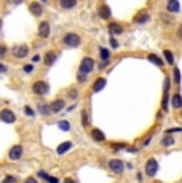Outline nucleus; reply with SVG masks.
I'll return each instance as SVG.
<instances>
[{
	"label": "nucleus",
	"mask_w": 182,
	"mask_h": 183,
	"mask_svg": "<svg viewBox=\"0 0 182 183\" xmlns=\"http://www.w3.org/2000/svg\"><path fill=\"white\" fill-rule=\"evenodd\" d=\"M32 91L38 96H45L48 91H50V84L46 81H35L32 84Z\"/></svg>",
	"instance_id": "nucleus-3"
},
{
	"label": "nucleus",
	"mask_w": 182,
	"mask_h": 183,
	"mask_svg": "<svg viewBox=\"0 0 182 183\" xmlns=\"http://www.w3.org/2000/svg\"><path fill=\"white\" fill-rule=\"evenodd\" d=\"M168 100H169V96H168V93H165V97H163V104H162V107H163V110H165V111L168 110Z\"/></svg>",
	"instance_id": "nucleus-30"
},
{
	"label": "nucleus",
	"mask_w": 182,
	"mask_h": 183,
	"mask_svg": "<svg viewBox=\"0 0 182 183\" xmlns=\"http://www.w3.org/2000/svg\"><path fill=\"white\" fill-rule=\"evenodd\" d=\"M62 183H77V181H75L74 178H66V180L62 181Z\"/></svg>",
	"instance_id": "nucleus-42"
},
{
	"label": "nucleus",
	"mask_w": 182,
	"mask_h": 183,
	"mask_svg": "<svg viewBox=\"0 0 182 183\" xmlns=\"http://www.w3.org/2000/svg\"><path fill=\"white\" fill-rule=\"evenodd\" d=\"M171 105H173V108H180L182 107V96L180 94H174L171 97Z\"/></svg>",
	"instance_id": "nucleus-16"
},
{
	"label": "nucleus",
	"mask_w": 182,
	"mask_h": 183,
	"mask_svg": "<svg viewBox=\"0 0 182 183\" xmlns=\"http://www.w3.org/2000/svg\"><path fill=\"white\" fill-rule=\"evenodd\" d=\"M38 110H40L42 115H50L51 107H50V104H40V105H38Z\"/></svg>",
	"instance_id": "nucleus-23"
},
{
	"label": "nucleus",
	"mask_w": 182,
	"mask_h": 183,
	"mask_svg": "<svg viewBox=\"0 0 182 183\" xmlns=\"http://www.w3.org/2000/svg\"><path fill=\"white\" fill-rule=\"evenodd\" d=\"M174 81H176L177 84L180 83V70L179 69H174Z\"/></svg>",
	"instance_id": "nucleus-29"
},
{
	"label": "nucleus",
	"mask_w": 182,
	"mask_h": 183,
	"mask_svg": "<svg viewBox=\"0 0 182 183\" xmlns=\"http://www.w3.org/2000/svg\"><path fill=\"white\" fill-rule=\"evenodd\" d=\"M5 54H6V46L5 45H0V59H2Z\"/></svg>",
	"instance_id": "nucleus-33"
},
{
	"label": "nucleus",
	"mask_w": 182,
	"mask_h": 183,
	"mask_svg": "<svg viewBox=\"0 0 182 183\" xmlns=\"http://www.w3.org/2000/svg\"><path fill=\"white\" fill-rule=\"evenodd\" d=\"M16 180H15V177H6L5 180H3V183H15Z\"/></svg>",
	"instance_id": "nucleus-38"
},
{
	"label": "nucleus",
	"mask_w": 182,
	"mask_h": 183,
	"mask_svg": "<svg viewBox=\"0 0 182 183\" xmlns=\"http://www.w3.org/2000/svg\"><path fill=\"white\" fill-rule=\"evenodd\" d=\"M46 181H48V183H59V180L56 178V177H50V178H48Z\"/></svg>",
	"instance_id": "nucleus-41"
},
{
	"label": "nucleus",
	"mask_w": 182,
	"mask_h": 183,
	"mask_svg": "<svg viewBox=\"0 0 182 183\" xmlns=\"http://www.w3.org/2000/svg\"><path fill=\"white\" fill-rule=\"evenodd\" d=\"M173 132H182V128H176V129H168L166 134H173Z\"/></svg>",
	"instance_id": "nucleus-37"
},
{
	"label": "nucleus",
	"mask_w": 182,
	"mask_h": 183,
	"mask_svg": "<svg viewBox=\"0 0 182 183\" xmlns=\"http://www.w3.org/2000/svg\"><path fill=\"white\" fill-rule=\"evenodd\" d=\"M177 33H179V38L182 40V26L179 27V30H177Z\"/></svg>",
	"instance_id": "nucleus-44"
},
{
	"label": "nucleus",
	"mask_w": 182,
	"mask_h": 183,
	"mask_svg": "<svg viewBox=\"0 0 182 183\" xmlns=\"http://www.w3.org/2000/svg\"><path fill=\"white\" fill-rule=\"evenodd\" d=\"M166 8H168V11H169V13H177L180 10V3L177 2V0H168Z\"/></svg>",
	"instance_id": "nucleus-12"
},
{
	"label": "nucleus",
	"mask_w": 182,
	"mask_h": 183,
	"mask_svg": "<svg viewBox=\"0 0 182 183\" xmlns=\"http://www.w3.org/2000/svg\"><path fill=\"white\" fill-rule=\"evenodd\" d=\"M69 96H71V99H77V97H78V91H77V89H71V91H69Z\"/></svg>",
	"instance_id": "nucleus-31"
},
{
	"label": "nucleus",
	"mask_w": 182,
	"mask_h": 183,
	"mask_svg": "<svg viewBox=\"0 0 182 183\" xmlns=\"http://www.w3.org/2000/svg\"><path fill=\"white\" fill-rule=\"evenodd\" d=\"M110 15H112V13H110V8H109L107 5L99 6V16H101L102 19H109V18H110Z\"/></svg>",
	"instance_id": "nucleus-20"
},
{
	"label": "nucleus",
	"mask_w": 182,
	"mask_h": 183,
	"mask_svg": "<svg viewBox=\"0 0 182 183\" xmlns=\"http://www.w3.org/2000/svg\"><path fill=\"white\" fill-rule=\"evenodd\" d=\"M59 3H61V6L64 10H72L74 6L77 5V0H61Z\"/></svg>",
	"instance_id": "nucleus-21"
},
{
	"label": "nucleus",
	"mask_w": 182,
	"mask_h": 183,
	"mask_svg": "<svg viewBox=\"0 0 182 183\" xmlns=\"http://www.w3.org/2000/svg\"><path fill=\"white\" fill-rule=\"evenodd\" d=\"M149 19H150V16L147 15L145 11H142V13H139V15L134 18V23H136V24H144V23H147Z\"/></svg>",
	"instance_id": "nucleus-19"
},
{
	"label": "nucleus",
	"mask_w": 182,
	"mask_h": 183,
	"mask_svg": "<svg viewBox=\"0 0 182 183\" xmlns=\"http://www.w3.org/2000/svg\"><path fill=\"white\" fill-rule=\"evenodd\" d=\"M162 145H163V146H171V145H174V139H173L171 135H165L163 140H162Z\"/></svg>",
	"instance_id": "nucleus-25"
},
{
	"label": "nucleus",
	"mask_w": 182,
	"mask_h": 183,
	"mask_svg": "<svg viewBox=\"0 0 182 183\" xmlns=\"http://www.w3.org/2000/svg\"><path fill=\"white\" fill-rule=\"evenodd\" d=\"M50 107H51V113H59V111L66 107V104H64V100H62V99H56V100L51 102Z\"/></svg>",
	"instance_id": "nucleus-10"
},
{
	"label": "nucleus",
	"mask_w": 182,
	"mask_h": 183,
	"mask_svg": "<svg viewBox=\"0 0 182 183\" xmlns=\"http://www.w3.org/2000/svg\"><path fill=\"white\" fill-rule=\"evenodd\" d=\"M109 169H110L114 174H117V175L123 174V169H125L123 161H122V159H110V161H109Z\"/></svg>",
	"instance_id": "nucleus-5"
},
{
	"label": "nucleus",
	"mask_w": 182,
	"mask_h": 183,
	"mask_svg": "<svg viewBox=\"0 0 182 183\" xmlns=\"http://www.w3.org/2000/svg\"><path fill=\"white\" fill-rule=\"evenodd\" d=\"M82 124H83V128H86V126L89 124V123H88V113H86V110H82Z\"/></svg>",
	"instance_id": "nucleus-28"
},
{
	"label": "nucleus",
	"mask_w": 182,
	"mask_h": 183,
	"mask_svg": "<svg viewBox=\"0 0 182 183\" xmlns=\"http://www.w3.org/2000/svg\"><path fill=\"white\" fill-rule=\"evenodd\" d=\"M29 54V46L27 45H16L15 48H13V56L15 58H26V56Z\"/></svg>",
	"instance_id": "nucleus-7"
},
{
	"label": "nucleus",
	"mask_w": 182,
	"mask_h": 183,
	"mask_svg": "<svg viewBox=\"0 0 182 183\" xmlns=\"http://www.w3.org/2000/svg\"><path fill=\"white\" fill-rule=\"evenodd\" d=\"M62 43H64L66 46H69V48H77V46L82 43V38H80L77 33L69 32V33L64 35V38H62Z\"/></svg>",
	"instance_id": "nucleus-2"
},
{
	"label": "nucleus",
	"mask_w": 182,
	"mask_h": 183,
	"mask_svg": "<svg viewBox=\"0 0 182 183\" xmlns=\"http://www.w3.org/2000/svg\"><path fill=\"white\" fill-rule=\"evenodd\" d=\"M0 27H2V19H0Z\"/></svg>",
	"instance_id": "nucleus-46"
},
{
	"label": "nucleus",
	"mask_w": 182,
	"mask_h": 183,
	"mask_svg": "<svg viewBox=\"0 0 182 183\" xmlns=\"http://www.w3.org/2000/svg\"><path fill=\"white\" fill-rule=\"evenodd\" d=\"M24 183H38V181H37V178H34V177H27L24 180Z\"/></svg>",
	"instance_id": "nucleus-36"
},
{
	"label": "nucleus",
	"mask_w": 182,
	"mask_h": 183,
	"mask_svg": "<svg viewBox=\"0 0 182 183\" xmlns=\"http://www.w3.org/2000/svg\"><path fill=\"white\" fill-rule=\"evenodd\" d=\"M5 70H6V67H5V65H0V72H5Z\"/></svg>",
	"instance_id": "nucleus-45"
},
{
	"label": "nucleus",
	"mask_w": 182,
	"mask_h": 183,
	"mask_svg": "<svg viewBox=\"0 0 182 183\" xmlns=\"http://www.w3.org/2000/svg\"><path fill=\"white\" fill-rule=\"evenodd\" d=\"M29 10H31V13L34 16H42V13H43V6H42L40 3H37V2H32L29 5Z\"/></svg>",
	"instance_id": "nucleus-11"
},
{
	"label": "nucleus",
	"mask_w": 182,
	"mask_h": 183,
	"mask_svg": "<svg viewBox=\"0 0 182 183\" xmlns=\"http://www.w3.org/2000/svg\"><path fill=\"white\" fill-rule=\"evenodd\" d=\"M104 86H106V78H97L93 84V91L94 93H99L101 89H104Z\"/></svg>",
	"instance_id": "nucleus-18"
},
{
	"label": "nucleus",
	"mask_w": 182,
	"mask_h": 183,
	"mask_svg": "<svg viewBox=\"0 0 182 183\" xmlns=\"http://www.w3.org/2000/svg\"><path fill=\"white\" fill-rule=\"evenodd\" d=\"M38 61H40V56H38V54H35V56L32 58V62H38Z\"/></svg>",
	"instance_id": "nucleus-43"
},
{
	"label": "nucleus",
	"mask_w": 182,
	"mask_h": 183,
	"mask_svg": "<svg viewBox=\"0 0 182 183\" xmlns=\"http://www.w3.org/2000/svg\"><path fill=\"white\" fill-rule=\"evenodd\" d=\"M0 119H2L3 123H6V124H13L16 121V116L10 108H3L2 111H0Z\"/></svg>",
	"instance_id": "nucleus-6"
},
{
	"label": "nucleus",
	"mask_w": 182,
	"mask_h": 183,
	"mask_svg": "<svg viewBox=\"0 0 182 183\" xmlns=\"http://www.w3.org/2000/svg\"><path fill=\"white\" fill-rule=\"evenodd\" d=\"M42 2H46V0H42Z\"/></svg>",
	"instance_id": "nucleus-48"
},
{
	"label": "nucleus",
	"mask_w": 182,
	"mask_h": 183,
	"mask_svg": "<svg viewBox=\"0 0 182 183\" xmlns=\"http://www.w3.org/2000/svg\"><path fill=\"white\" fill-rule=\"evenodd\" d=\"M24 111H26L27 116H34V110H32L31 107H24Z\"/></svg>",
	"instance_id": "nucleus-34"
},
{
	"label": "nucleus",
	"mask_w": 182,
	"mask_h": 183,
	"mask_svg": "<svg viewBox=\"0 0 182 183\" xmlns=\"http://www.w3.org/2000/svg\"><path fill=\"white\" fill-rule=\"evenodd\" d=\"M110 46H112V48H118V41H117L114 37L110 38Z\"/></svg>",
	"instance_id": "nucleus-35"
},
{
	"label": "nucleus",
	"mask_w": 182,
	"mask_h": 183,
	"mask_svg": "<svg viewBox=\"0 0 182 183\" xmlns=\"http://www.w3.org/2000/svg\"><path fill=\"white\" fill-rule=\"evenodd\" d=\"M165 59H166V62L168 64H174V54L171 53V51H165Z\"/></svg>",
	"instance_id": "nucleus-27"
},
{
	"label": "nucleus",
	"mask_w": 182,
	"mask_h": 183,
	"mask_svg": "<svg viewBox=\"0 0 182 183\" xmlns=\"http://www.w3.org/2000/svg\"><path fill=\"white\" fill-rule=\"evenodd\" d=\"M32 70H34V67H32V65H24V72H26V73H31Z\"/></svg>",
	"instance_id": "nucleus-40"
},
{
	"label": "nucleus",
	"mask_w": 182,
	"mask_h": 183,
	"mask_svg": "<svg viewBox=\"0 0 182 183\" xmlns=\"http://www.w3.org/2000/svg\"><path fill=\"white\" fill-rule=\"evenodd\" d=\"M94 69V61L91 58H83L80 62V69H78V75L82 76H88Z\"/></svg>",
	"instance_id": "nucleus-1"
},
{
	"label": "nucleus",
	"mask_w": 182,
	"mask_h": 183,
	"mask_svg": "<svg viewBox=\"0 0 182 183\" xmlns=\"http://www.w3.org/2000/svg\"><path fill=\"white\" fill-rule=\"evenodd\" d=\"M91 137H93L96 142H104V140H106V135H104V132L101 129H93L91 131Z\"/></svg>",
	"instance_id": "nucleus-14"
},
{
	"label": "nucleus",
	"mask_w": 182,
	"mask_h": 183,
	"mask_svg": "<svg viewBox=\"0 0 182 183\" xmlns=\"http://www.w3.org/2000/svg\"><path fill=\"white\" fill-rule=\"evenodd\" d=\"M23 2H24V0H8V3H11V5H19Z\"/></svg>",
	"instance_id": "nucleus-39"
},
{
	"label": "nucleus",
	"mask_w": 182,
	"mask_h": 183,
	"mask_svg": "<svg viewBox=\"0 0 182 183\" xmlns=\"http://www.w3.org/2000/svg\"><path fill=\"white\" fill-rule=\"evenodd\" d=\"M51 33V27H50V23H46V21H42L40 26H38V35L42 38H46L50 37Z\"/></svg>",
	"instance_id": "nucleus-9"
},
{
	"label": "nucleus",
	"mask_w": 182,
	"mask_h": 183,
	"mask_svg": "<svg viewBox=\"0 0 182 183\" xmlns=\"http://www.w3.org/2000/svg\"><path fill=\"white\" fill-rule=\"evenodd\" d=\"M153 183H160V181H153Z\"/></svg>",
	"instance_id": "nucleus-47"
},
{
	"label": "nucleus",
	"mask_w": 182,
	"mask_h": 183,
	"mask_svg": "<svg viewBox=\"0 0 182 183\" xmlns=\"http://www.w3.org/2000/svg\"><path fill=\"white\" fill-rule=\"evenodd\" d=\"M109 32L112 35H120V33H123V27L117 23H110L109 24Z\"/></svg>",
	"instance_id": "nucleus-13"
},
{
	"label": "nucleus",
	"mask_w": 182,
	"mask_h": 183,
	"mask_svg": "<svg viewBox=\"0 0 182 183\" xmlns=\"http://www.w3.org/2000/svg\"><path fill=\"white\" fill-rule=\"evenodd\" d=\"M158 172V163H157V159H147V163H145V174L149 175V177H153Z\"/></svg>",
	"instance_id": "nucleus-4"
},
{
	"label": "nucleus",
	"mask_w": 182,
	"mask_h": 183,
	"mask_svg": "<svg viewBox=\"0 0 182 183\" xmlns=\"http://www.w3.org/2000/svg\"><path fill=\"white\" fill-rule=\"evenodd\" d=\"M56 58H58V56H56V53H54V51H48V53L45 54L43 62H45L46 65H53V64H54V61H56Z\"/></svg>",
	"instance_id": "nucleus-15"
},
{
	"label": "nucleus",
	"mask_w": 182,
	"mask_h": 183,
	"mask_svg": "<svg viewBox=\"0 0 182 183\" xmlns=\"http://www.w3.org/2000/svg\"><path fill=\"white\" fill-rule=\"evenodd\" d=\"M38 177H42L43 180H48V178H50V175H48L45 171H38Z\"/></svg>",
	"instance_id": "nucleus-32"
},
{
	"label": "nucleus",
	"mask_w": 182,
	"mask_h": 183,
	"mask_svg": "<svg viewBox=\"0 0 182 183\" xmlns=\"http://www.w3.org/2000/svg\"><path fill=\"white\" fill-rule=\"evenodd\" d=\"M147 59H149L150 62H153L155 65H158V67H163V61L160 59L158 56H155V54H149V58H147Z\"/></svg>",
	"instance_id": "nucleus-22"
},
{
	"label": "nucleus",
	"mask_w": 182,
	"mask_h": 183,
	"mask_svg": "<svg viewBox=\"0 0 182 183\" xmlns=\"http://www.w3.org/2000/svg\"><path fill=\"white\" fill-rule=\"evenodd\" d=\"M21 156H23V146H21V145L11 146L10 151H8V158L11 161H18V159H21Z\"/></svg>",
	"instance_id": "nucleus-8"
},
{
	"label": "nucleus",
	"mask_w": 182,
	"mask_h": 183,
	"mask_svg": "<svg viewBox=\"0 0 182 183\" xmlns=\"http://www.w3.org/2000/svg\"><path fill=\"white\" fill-rule=\"evenodd\" d=\"M99 54H101V59H102L104 62H109V58H110L109 50H106V48H101V50H99Z\"/></svg>",
	"instance_id": "nucleus-24"
},
{
	"label": "nucleus",
	"mask_w": 182,
	"mask_h": 183,
	"mask_svg": "<svg viewBox=\"0 0 182 183\" xmlns=\"http://www.w3.org/2000/svg\"><path fill=\"white\" fill-rule=\"evenodd\" d=\"M58 126H59V129H62V131H69L71 129V124H69V121H66V119H62V121H59L58 123Z\"/></svg>",
	"instance_id": "nucleus-26"
},
{
	"label": "nucleus",
	"mask_w": 182,
	"mask_h": 183,
	"mask_svg": "<svg viewBox=\"0 0 182 183\" xmlns=\"http://www.w3.org/2000/svg\"><path fill=\"white\" fill-rule=\"evenodd\" d=\"M71 148H72V142H64V143H61V145L58 146L56 153H58V154H64V153H67Z\"/></svg>",
	"instance_id": "nucleus-17"
}]
</instances>
